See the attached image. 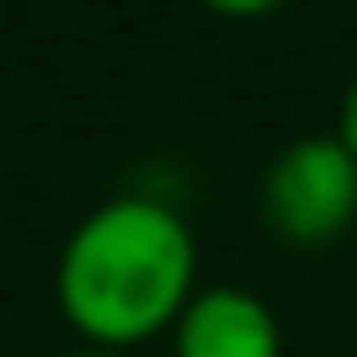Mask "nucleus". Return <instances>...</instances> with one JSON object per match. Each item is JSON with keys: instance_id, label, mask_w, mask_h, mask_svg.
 <instances>
[{"instance_id": "6", "label": "nucleus", "mask_w": 357, "mask_h": 357, "mask_svg": "<svg viewBox=\"0 0 357 357\" xmlns=\"http://www.w3.org/2000/svg\"><path fill=\"white\" fill-rule=\"evenodd\" d=\"M61 357H134V351H100V346H78V351H61Z\"/></svg>"}, {"instance_id": "4", "label": "nucleus", "mask_w": 357, "mask_h": 357, "mask_svg": "<svg viewBox=\"0 0 357 357\" xmlns=\"http://www.w3.org/2000/svg\"><path fill=\"white\" fill-rule=\"evenodd\" d=\"M335 139L357 156V73H351V84H346V95H340V112H335Z\"/></svg>"}, {"instance_id": "2", "label": "nucleus", "mask_w": 357, "mask_h": 357, "mask_svg": "<svg viewBox=\"0 0 357 357\" xmlns=\"http://www.w3.org/2000/svg\"><path fill=\"white\" fill-rule=\"evenodd\" d=\"M262 212L296 245L335 240L357 218V156L335 134L290 139L262 173Z\"/></svg>"}, {"instance_id": "5", "label": "nucleus", "mask_w": 357, "mask_h": 357, "mask_svg": "<svg viewBox=\"0 0 357 357\" xmlns=\"http://www.w3.org/2000/svg\"><path fill=\"white\" fill-rule=\"evenodd\" d=\"M206 11H218V17H262V11H273L279 0H201Z\"/></svg>"}, {"instance_id": "3", "label": "nucleus", "mask_w": 357, "mask_h": 357, "mask_svg": "<svg viewBox=\"0 0 357 357\" xmlns=\"http://www.w3.org/2000/svg\"><path fill=\"white\" fill-rule=\"evenodd\" d=\"M173 357H279V318L257 290H195L173 324Z\"/></svg>"}, {"instance_id": "1", "label": "nucleus", "mask_w": 357, "mask_h": 357, "mask_svg": "<svg viewBox=\"0 0 357 357\" xmlns=\"http://www.w3.org/2000/svg\"><path fill=\"white\" fill-rule=\"evenodd\" d=\"M195 296V234L156 195H112L84 212L56 257V307L100 351H134L173 329Z\"/></svg>"}]
</instances>
